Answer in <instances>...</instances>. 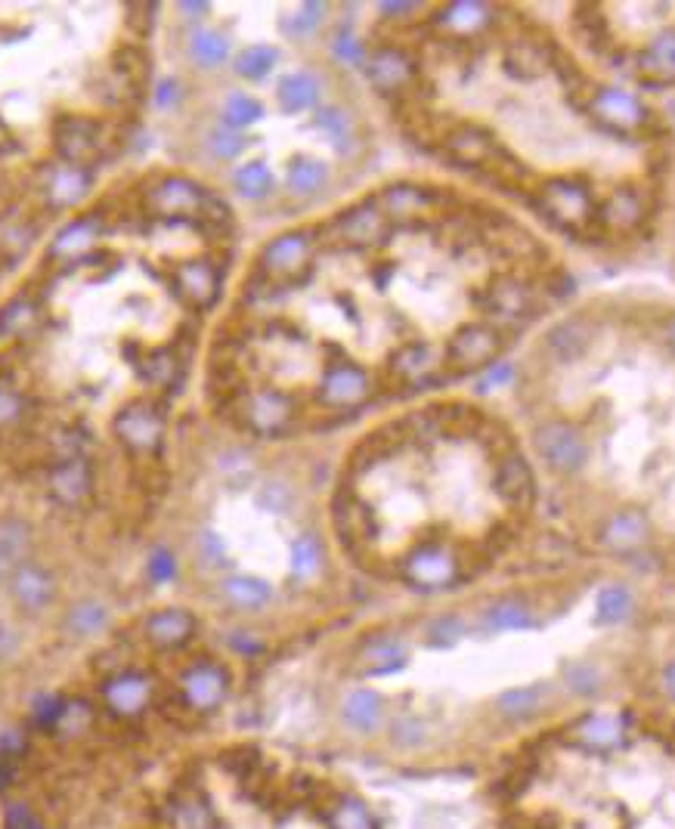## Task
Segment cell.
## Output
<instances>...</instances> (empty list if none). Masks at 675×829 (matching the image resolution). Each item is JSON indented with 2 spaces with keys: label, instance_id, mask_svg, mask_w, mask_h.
I'll list each match as a JSON object with an SVG mask.
<instances>
[{
  "label": "cell",
  "instance_id": "8fae6325",
  "mask_svg": "<svg viewBox=\"0 0 675 829\" xmlns=\"http://www.w3.org/2000/svg\"><path fill=\"white\" fill-rule=\"evenodd\" d=\"M10 595L22 613H44L56 601V579L37 564H19L10 576Z\"/></svg>",
  "mask_w": 675,
  "mask_h": 829
},
{
  "label": "cell",
  "instance_id": "4fadbf2b",
  "mask_svg": "<svg viewBox=\"0 0 675 829\" xmlns=\"http://www.w3.org/2000/svg\"><path fill=\"white\" fill-rule=\"evenodd\" d=\"M196 617H193L189 610H181V607L155 610V613L146 619V637L155 647H162V651L183 647V644L196 634Z\"/></svg>",
  "mask_w": 675,
  "mask_h": 829
},
{
  "label": "cell",
  "instance_id": "d6986e66",
  "mask_svg": "<svg viewBox=\"0 0 675 829\" xmlns=\"http://www.w3.org/2000/svg\"><path fill=\"white\" fill-rule=\"evenodd\" d=\"M224 598L236 610H264L273 598V588L258 576H230L224 579Z\"/></svg>",
  "mask_w": 675,
  "mask_h": 829
},
{
  "label": "cell",
  "instance_id": "8992f818",
  "mask_svg": "<svg viewBox=\"0 0 675 829\" xmlns=\"http://www.w3.org/2000/svg\"><path fill=\"white\" fill-rule=\"evenodd\" d=\"M230 697V672L215 659H198L181 675L183 706L196 716L220 709Z\"/></svg>",
  "mask_w": 675,
  "mask_h": 829
},
{
  "label": "cell",
  "instance_id": "4316f807",
  "mask_svg": "<svg viewBox=\"0 0 675 829\" xmlns=\"http://www.w3.org/2000/svg\"><path fill=\"white\" fill-rule=\"evenodd\" d=\"M236 186H239V193H242V196L261 198L273 189V177H270V171H266L264 162H248L246 167H239V174H236Z\"/></svg>",
  "mask_w": 675,
  "mask_h": 829
},
{
  "label": "cell",
  "instance_id": "9c48e42d",
  "mask_svg": "<svg viewBox=\"0 0 675 829\" xmlns=\"http://www.w3.org/2000/svg\"><path fill=\"white\" fill-rule=\"evenodd\" d=\"M53 140H56V152L66 164H78V167H87L99 155V124L87 114H66L56 121V131H53Z\"/></svg>",
  "mask_w": 675,
  "mask_h": 829
},
{
  "label": "cell",
  "instance_id": "2e32d148",
  "mask_svg": "<svg viewBox=\"0 0 675 829\" xmlns=\"http://www.w3.org/2000/svg\"><path fill=\"white\" fill-rule=\"evenodd\" d=\"M341 718L350 731L372 733L379 731L384 721V699L375 690H350L341 702Z\"/></svg>",
  "mask_w": 675,
  "mask_h": 829
},
{
  "label": "cell",
  "instance_id": "1f68e13d",
  "mask_svg": "<svg viewBox=\"0 0 675 829\" xmlns=\"http://www.w3.org/2000/svg\"><path fill=\"white\" fill-rule=\"evenodd\" d=\"M22 396L10 388H0V427H10L22 418Z\"/></svg>",
  "mask_w": 675,
  "mask_h": 829
},
{
  "label": "cell",
  "instance_id": "4dcf8cb0",
  "mask_svg": "<svg viewBox=\"0 0 675 829\" xmlns=\"http://www.w3.org/2000/svg\"><path fill=\"white\" fill-rule=\"evenodd\" d=\"M208 146H211L217 159L230 162V159H239V152L246 149V137H239L236 131H227V128H217V131L208 133Z\"/></svg>",
  "mask_w": 675,
  "mask_h": 829
},
{
  "label": "cell",
  "instance_id": "d6a6232c",
  "mask_svg": "<svg viewBox=\"0 0 675 829\" xmlns=\"http://www.w3.org/2000/svg\"><path fill=\"white\" fill-rule=\"evenodd\" d=\"M149 579L152 582H167L171 576H174V557L167 552H155L152 557H149Z\"/></svg>",
  "mask_w": 675,
  "mask_h": 829
},
{
  "label": "cell",
  "instance_id": "3957f363",
  "mask_svg": "<svg viewBox=\"0 0 675 829\" xmlns=\"http://www.w3.org/2000/svg\"><path fill=\"white\" fill-rule=\"evenodd\" d=\"M540 495L521 418L480 400H444L362 439L331 514L350 552L391 572L412 552L440 548L475 579L527 536Z\"/></svg>",
  "mask_w": 675,
  "mask_h": 829
},
{
  "label": "cell",
  "instance_id": "5b68a950",
  "mask_svg": "<svg viewBox=\"0 0 675 829\" xmlns=\"http://www.w3.org/2000/svg\"><path fill=\"white\" fill-rule=\"evenodd\" d=\"M171 285L186 307L211 309L220 301L224 292V266L215 258L202 254V258H186V261L174 263L171 270Z\"/></svg>",
  "mask_w": 675,
  "mask_h": 829
},
{
  "label": "cell",
  "instance_id": "e575fe53",
  "mask_svg": "<svg viewBox=\"0 0 675 829\" xmlns=\"http://www.w3.org/2000/svg\"><path fill=\"white\" fill-rule=\"evenodd\" d=\"M7 564H10V554L0 548V579L7 576Z\"/></svg>",
  "mask_w": 675,
  "mask_h": 829
},
{
  "label": "cell",
  "instance_id": "f546056e",
  "mask_svg": "<svg viewBox=\"0 0 675 829\" xmlns=\"http://www.w3.org/2000/svg\"><path fill=\"white\" fill-rule=\"evenodd\" d=\"M273 59H276V50L258 44V47H248L246 53L239 56L236 72L246 75V78H264L266 72L273 68Z\"/></svg>",
  "mask_w": 675,
  "mask_h": 829
},
{
  "label": "cell",
  "instance_id": "6da1fadb",
  "mask_svg": "<svg viewBox=\"0 0 675 829\" xmlns=\"http://www.w3.org/2000/svg\"><path fill=\"white\" fill-rule=\"evenodd\" d=\"M577 297L570 254L475 189L396 179L258 251L215 381L239 430H331L496 372Z\"/></svg>",
  "mask_w": 675,
  "mask_h": 829
},
{
  "label": "cell",
  "instance_id": "5bb4252c",
  "mask_svg": "<svg viewBox=\"0 0 675 829\" xmlns=\"http://www.w3.org/2000/svg\"><path fill=\"white\" fill-rule=\"evenodd\" d=\"M102 236V220L99 217H78L75 223H68L53 244H50V254L56 258V261H78L84 258L97 239Z\"/></svg>",
  "mask_w": 675,
  "mask_h": 829
},
{
  "label": "cell",
  "instance_id": "44dd1931",
  "mask_svg": "<svg viewBox=\"0 0 675 829\" xmlns=\"http://www.w3.org/2000/svg\"><path fill=\"white\" fill-rule=\"evenodd\" d=\"M362 659H366V675H388V672H394V668L406 663V647L391 634H381L369 644Z\"/></svg>",
  "mask_w": 675,
  "mask_h": 829
},
{
  "label": "cell",
  "instance_id": "d590c367",
  "mask_svg": "<svg viewBox=\"0 0 675 829\" xmlns=\"http://www.w3.org/2000/svg\"><path fill=\"white\" fill-rule=\"evenodd\" d=\"M536 829H548V827H536Z\"/></svg>",
  "mask_w": 675,
  "mask_h": 829
},
{
  "label": "cell",
  "instance_id": "7c38bea8",
  "mask_svg": "<svg viewBox=\"0 0 675 829\" xmlns=\"http://www.w3.org/2000/svg\"><path fill=\"white\" fill-rule=\"evenodd\" d=\"M94 489V465L84 456H66L50 471V492L63 504H81Z\"/></svg>",
  "mask_w": 675,
  "mask_h": 829
},
{
  "label": "cell",
  "instance_id": "836d02e7",
  "mask_svg": "<svg viewBox=\"0 0 675 829\" xmlns=\"http://www.w3.org/2000/svg\"><path fill=\"white\" fill-rule=\"evenodd\" d=\"M660 690H663V697L675 706V656L663 666V672H660Z\"/></svg>",
  "mask_w": 675,
  "mask_h": 829
},
{
  "label": "cell",
  "instance_id": "d4e9b609",
  "mask_svg": "<svg viewBox=\"0 0 675 829\" xmlns=\"http://www.w3.org/2000/svg\"><path fill=\"white\" fill-rule=\"evenodd\" d=\"M326 164L314 162V159H297L292 167H288V186L297 196H311L316 193L323 183H326Z\"/></svg>",
  "mask_w": 675,
  "mask_h": 829
},
{
  "label": "cell",
  "instance_id": "52a82bcc",
  "mask_svg": "<svg viewBox=\"0 0 675 829\" xmlns=\"http://www.w3.org/2000/svg\"><path fill=\"white\" fill-rule=\"evenodd\" d=\"M146 201L152 211L159 217H167V220H181V217L198 220V217H208V214L220 208L205 186H198V183L186 177H171L165 183H159L149 193Z\"/></svg>",
  "mask_w": 675,
  "mask_h": 829
},
{
  "label": "cell",
  "instance_id": "9a60e30c",
  "mask_svg": "<svg viewBox=\"0 0 675 829\" xmlns=\"http://www.w3.org/2000/svg\"><path fill=\"white\" fill-rule=\"evenodd\" d=\"M326 827L329 829H379L375 814L353 793H331L326 798Z\"/></svg>",
  "mask_w": 675,
  "mask_h": 829
},
{
  "label": "cell",
  "instance_id": "277c9868",
  "mask_svg": "<svg viewBox=\"0 0 675 829\" xmlns=\"http://www.w3.org/2000/svg\"><path fill=\"white\" fill-rule=\"evenodd\" d=\"M632 716L623 709H592L570 724V740L586 755H617L632 740Z\"/></svg>",
  "mask_w": 675,
  "mask_h": 829
},
{
  "label": "cell",
  "instance_id": "83f0119b",
  "mask_svg": "<svg viewBox=\"0 0 675 829\" xmlns=\"http://www.w3.org/2000/svg\"><path fill=\"white\" fill-rule=\"evenodd\" d=\"M632 613V595L623 586H610L598 595V617L605 622H623Z\"/></svg>",
  "mask_w": 675,
  "mask_h": 829
},
{
  "label": "cell",
  "instance_id": "ffe728a7",
  "mask_svg": "<svg viewBox=\"0 0 675 829\" xmlns=\"http://www.w3.org/2000/svg\"><path fill=\"white\" fill-rule=\"evenodd\" d=\"M280 102L285 112H304L319 102V84L311 72H295L280 84Z\"/></svg>",
  "mask_w": 675,
  "mask_h": 829
},
{
  "label": "cell",
  "instance_id": "484cf974",
  "mask_svg": "<svg viewBox=\"0 0 675 829\" xmlns=\"http://www.w3.org/2000/svg\"><path fill=\"white\" fill-rule=\"evenodd\" d=\"M106 622H109V613H106V607H99V603L84 601L68 610V629L78 634V637L97 634L99 629H106Z\"/></svg>",
  "mask_w": 675,
  "mask_h": 829
},
{
  "label": "cell",
  "instance_id": "ba28073f",
  "mask_svg": "<svg viewBox=\"0 0 675 829\" xmlns=\"http://www.w3.org/2000/svg\"><path fill=\"white\" fill-rule=\"evenodd\" d=\"M116 434L131 452H155L165 437V415L149 403H131L116 415Z\"/></svg>",
  "mask_w": 675,
  "mask_h": 829
},
{
  "label": "cell",
  "instance_id": "603a6c76",
  "mask_svg": "<svg viewBox=\"0 0 675 829\" xmlns=\"http://www.w3.org/2000/svg\"><path fill=\"white\" fill-rule=\"evenodd\" d=\"M189 53H193L196 66L217 68L230 56V41L217 32H196L189 41Z\"/></svg>",
  "mask_w": 675,
  "mask_h": 829
},
{
  "label": "cell",
  "instance_id": "f1b7e54d",
  "mask_svg": "<svg viewBox=\"0 0 675 829\" xmlns=\"http://www.w3.org/2000/svg\"><path fill=\"white\" fill-rule=\"evenodd\" d=\"M261 118V102L254 97H246V94H236V97L227 99L224 106V121L230 128H248Z\"/></svg>",
  "mask_w": 675,
  "mask_h": 829
},
{
  "label": "cell",
  "instance_id": "e0dca14e",
  "mask_svg": "<svg viewBox=\"0 0 675 829\" xmlns=\"http://www.w3.org/2000/svg\"><path fill=\"white\" fill-rule=\"evenodd\" d=\"M90 171L87 167H78V164H63L47 183V201L50 208H72L78 205L87 189H90Z\"/></svg>",
  "mask_w": 675,
  "mask_h": 829
},
{
  "label": "cell",
  "instance_id": "ac0fdd59",
  "mask_svg": "<svg viewBox=\"0 0 675 829\" xmlns=\"http://www.w3.org/2000/svg\"><path fill=\"white\" fill-rule=\"evenodd\" d=\"M183 369H186V359L177 347H155L140 362V374L155 388H174L183 378Z\"/></svg>",
  "mask_w": 675,
  "mask_h": 829
},
{
  "label": "cell",
  "instance_id": "7a4b0ae2",
  "mask_svg": "<svg viewBox=\"0 0 675 829\" xmlns=\"http://www.w3.org/2000/svg\"><path fill=\"white\" fill-rule=\"evenodd\" d=\"M384 10L410 41L362 44L360 66L410 140L567 254L651 232L669 128L644 90L524 3Z\"/></svg>",
  "mask_w": 675,
  "mask_h": 829
},
{
  "label": "cell",
  "instance_id": "30bf717a",
  "mask_svg": "<svg viewBox=\"0 0 675 829\" xmlns=\"http://www.w3.org/2000/svg\"><path fill=\"white\" fill-rule=\"evenodd\" d=\"M99 697L109 706V712L137 718L143 716L152 702V681L143 672H116L99 684Z\"/></svg>",
  "mask_w": 675,
  "mask_h": 829
},
{
  "label": "cell",
  "instance_id": "cb8c5ba5",
  "mask_svg": "<svg viewBox=\"0 0 675 829\" xmlns=\"http://www.w3.org/2000/svg\"><path fill=\"white\" fill-rule=\"evenodd\" d=\"M37 326V307L25 297H17L10 301L7 307L0 309V335L3 338H13V335H25Z\"/></svg>",
  "mask_w": 675,
  "mask_h": 829
},
{
  "label": "cell",
  "instance_id": "7402d4cb",
  "mask_svg": "<svg viewBox=\"0 0 675 829\" xmlns=\"http://www.w3.org/2000/svg\"><path fill=\"white\" fill-rule=\"evenodd\" d=\"M323 560H326L323 542L314 533H301L295 538V545H292V576L295 579H314L323 569Z\"/></svg>",
  "mask_w": 675,
  "mask_h": 829
}]
</instances>
